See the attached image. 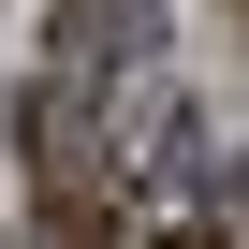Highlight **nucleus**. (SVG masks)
<instances>
[{"label": "nucleus", "instance_id": "obj_1", "mask_svg": "<svg viewBox=\"0 0 249 249\" xmlns=\"http://www.w3.org/2000/svg\"><path fill=\"white\" fill-rule=\"evenodd\" d=\"M147 59H161V0H59L44 15V59H30V103H15V161H30V191H44L59 234L103 220L117 117H132Z\"/></svg>", "mask_w": 249, "mask_h": 249}, {"label": "nucleus", "instance_id": "obj_2", "mask_svg": "<svg viewBox=\"0 0 249 249\" xmlns=\"http://www.w3.org/2000/svg\"><path fill=\"white\" fill-rule=\"evenodd\" d=\"M73 249H249L220 191H132V205H103Z\"/></svg>", "mask_w": 249, "mask_h": 249}]
</instances>
